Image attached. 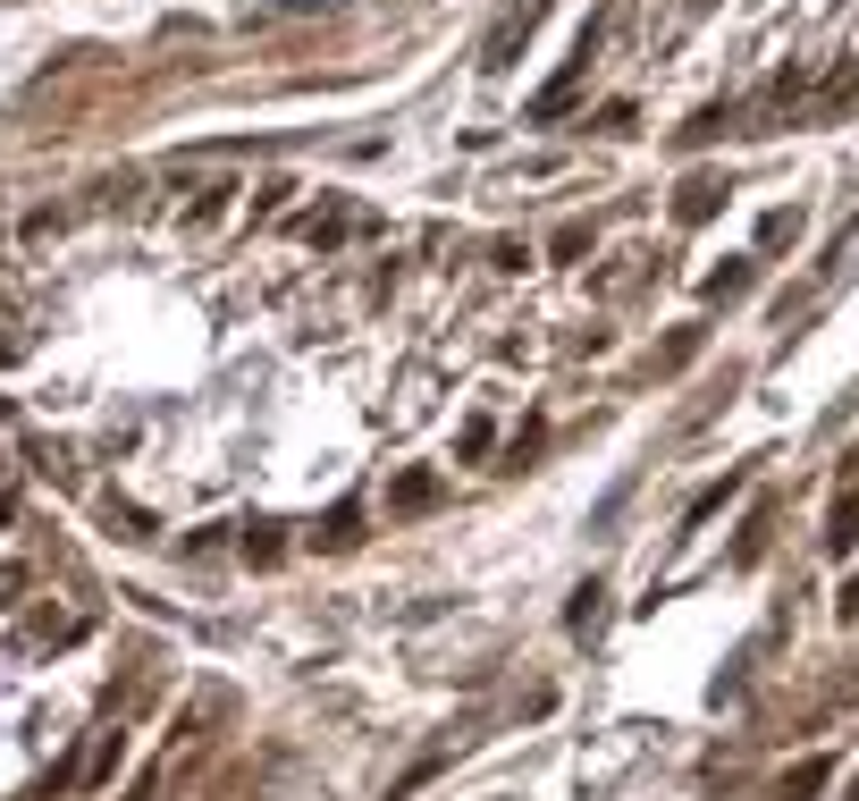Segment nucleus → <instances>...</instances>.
Here are the masks:
<instances>
[{"label": "nucleus", "instance_id": "nucleus-1", "mask_svg": "<svg viewBox=\"0 0 859 801\" xmlns=\"http://www.w3.org/2000/svg\"><path fill=\"white\" fill-rule=\"evenodd\" d=\"M818 785H826V760H800V768L784 776V801H793V793H818Z\"/></svg>", "mask_w": 859, "mask_h": 801}, {"label": "nucleus", "instance_id": "nucleus-2", "mask_svg": "<svg viewBox=\"0 0 859 801\" xmlns=\"http://www.w3.org/2000/svg\"><path fill=\"white\" fill-rule=\"evenodd\" d=\"M708 211H716V186H708V178H691V186H683V220H708Z\"/></svg>", "mask_w": 859, "mask_h": 801}]
</instances>
